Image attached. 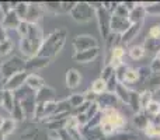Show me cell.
Segmentation results:
<instances>
[{
    "mask_svg": "<svg viewBox=\"0 0 160 140\" xmlns=\"http://www.w3.org/2000/svg\"><path fill=\"white\" fill-rule=\"evenodd\" d=\"M65 39H66V30H58L47 39L44 48H42L41 55L53 56L62 49L65 45Z\"/></svg>",
    "mask_w": 160,
    "mask_h": 140,
    "instance_id": "1",
    "label": "cell"
},
{
    "mask_svg": "<svg viewBox=\"0 0 160 140\" xmlns=\"http://www.w3.org/2000/svg\"><path fill=\"white\" fill-rule=\"evenodd\" d=\"M102 113V119L101 122H107V123L112 125L114 128L117 129V132L121 133V132H125L124 128L127 126V119L125 116L119 112L117 108H110V109H104L101 111Z\"/></svg>",
    "mask_w": 160,
    "mask_h": 140,
    "instance_id": "2",
    "label": "cell"
},
{
    "mask_svg": "<svg viewBox=\"0 0 160 140\" xmlns=\"http://www.w3.org/2000/svg\"><path fill=\"white\" fill-rule=\"evenodd\" d=\"M70 14H72L73 20H76V21L87 22L93 18V16L96 14V10L88 3H76V6L70 11Z\"/></svg>",
    "mask_w": 160,
    "mask_h": 140,
    "instance_id": "3",
    "label": "cell"
},
{
    "mask_svg": "<svg viewBox=\"0 0 160 140\" xmlns=\"http://www.w3.org/2000/svg\"><path fill=\"white\" fill-rule=\"evenodd\" d=\"M97 20H98V27L101 36L107 41V38L111 35V13L107 11L104 7L96 10Z\"/></svg>",
    "mask_w": 160,
    "mask_h": 140,
    "instance_id": "4",
    "label": "cell"
},
{
    "mask_svg": "<svg viewBox=\"0 0 160 140\" xmlns=\"http://www.w3.org/2000/svg\"><path fill=\"white\" fill-rule=\"evenodd\" d=\"M131 21L129 18H125V17H119L117 14H111V34H115V35H124L131 27Z\"/></svg>",
    "mask_w": 160,
    "mask_h": 140,
    "instance_id": "5",
    "label": "cell"
},
{
    "mask_svg": "<svg viewBox=\"0 0 160 140\" xmlns=\"http://www.w3.org/2000/svg\"><path fill=\"white\" fill-rule=\"evenodd\" d=\"M73 46L76 49V53H79V52H84V51H88V49L98 48V44H97L96 38H93V36L80 35V36H76V39L73 41Z\"/></svg>",
    "mask_w": 160,
    "mask_h": 140,
    "instance_id": "6",
    "label": "cell"
},
{
    "mask_svg": "<svg viewBox=\"0 0 160 140\" xmlns=\"http://www.w3.org/2000/svg\"><path fill=\"white\" fill-rule=\"evenodd\" d=\"M118 101L119 99L117 98V95L114 93H104V94H101V95L97 97V99H96L100 111L110 109V108H115L117 104H118Z\"/></svg>",
    "mask_w": 160,
    "mask_h": 140,
    "instance_id": "7",
    "label": "cell"
},
{
    "mask_svg": "<svg viewBox=\"0 0 160 140\" xmlns=\"http://www.w3.org/2000/svg\"><path fill=\"white\" fill-rule=\"evenodd\" d=\"M142 25H143V22H139V24H132V25H131L129 30H128L124 35H121V44L127 46L129 42H132L133 39L136 38V35L141 32Z\"/></svg>",
    "mask_w": 160,
    "mask_h": 140,
    "instance_id": "8",
    "label": "cell"
},
{
    "mask_svg": "<svg viewBox=\"0 0 160 140\" xmlns=\"http://www.w3.org/2000/svg\"><path fill=\"white\" fill-rule=\"evenodd\" d=\"M100 53V49L98 48H94V49H88V51H84V52H79V53H75L73 59L79 63H88V62L94 60V59L98 56Z\"/></svg>",
    "mask_w": 160,
    "mask_h": 140,
    "instance_id": "9",
    "label": "cell"
},
{
    "mask_svg": "<svg viewBox=\"0 0 160 140\" xmlns=\"http://www.w3.org/2000/svg\"><path fill=\"white\" fill-rule=\"evenodd\" d=\"M145 17H146V11H145V7L138 3L136 7L133 8L132 11H129V21L131 24H139V22H143L145 21Z\"/></svg>",
    "mask_w": 160,
    "mask_h": 140,
    "instance_id": "10",
    "label": "cell"
},
{
    "mask_svg": "<svg viewBox=\"0 0 160 140\" xmlns=\"http://www.w3.org/2000/svg\"><path fill=\"white\" fill-rule=\"evenodd\" d=\"M143 49L146 53H153V55H158L160 52V38L155 39V38H150V36H146V39L143 41Z\"/></svg>",
    "mask_w": 160,
    "mask_h": 140,
    "instance_id": "11",
    "label": "cell"
},
{
    "mask_svg": "<svg viewBox=\"0 0 160 140\" xmlns=\"http://www.w3.org/2000/svg\"><path fill=\"white\" fill-rule=\"evenodd\" d=\"M114 94L117 95V98L119 101H122L124 104H129V97H131V90L124 84V83H118L117 84V88L114 91Z\"/></svg>",
    "mask_w": 160,
    "mask_h": 140,
    "instance_id": "12",
    "label": "cell"
},
{
    "mask_svg": "<svg viewBox=\"0 0 160 140\" xmlns=\"http://www.w3.org/2000/svg\"><path fill=\"white\" fill-rule=\"evenodd\" d=\"M82 81V76L76 69H69L66 73V85L69 88H76L80 85Z\"/></svg>",
    "mask_w": 160,
    "mask_h": 140,
    "instance_id": "13",
    "label": "cell"
},
{
    "mask_svg": "<svg viewBox=\"0 0 160 140\" xmlns=\"http://www.w3.org/2000/svg\"><path fill=\"white\" fill-rule=\"evenodd\" d=\"M143 84H145V90L155 94L156 91L160 90V73H152V76Z\"/></svg>",
    "mask_w": 160,
    "mask_h": 140,
    "instance_id": "14",
    "label": "cell"
},
{
    "mask_svg": "<svg viewBox=\"0 0 160 140\" xmlns=\"http://www.w3.org/2000/svg\"><path fill=\"white\" fill-rule=\"evenodd\" d=\"M150 121H152V119H150L143 111L135 113V116H133V125L136 126V129H141V130H145V128L149 125Z\"/></svg>",
    "mask_w": 160,
    "mask_h": 140,
    "instance_id": "15",
    "label": "cell"
},
{
    "mask_svg": "<svg viewBox=\"0 0 160 140\" xmlns=\"http://www.w3.org/2000/svg\"><path fill=\"white\" fill-rule=\"evenodd\" d=\"M145 7L146 16H153V17H159L160 16V2H149V3H141Z\"/></svg>",
    "mask_w": 160,
    "mask_h": 140,
    "instance_id": "16",
    "label": "cell"
},
{
    "mask_svg": "<svg viewBox=\"0 0 160 140\" xmlns=\"http://www.w3.org/2000/svg\"><path fill=\"white\" fill-rule=\"evenodd\" d=\"M143 112L146 113L149 118H158L160 115V101H156V99L150 101L149 104H148V107L143 109Z\"/></svg>",
    "mask_w": 160,
    "mask_h": 140,
    "instance_id": "17",
    "label": "cell"
},
{
    "mask_svg": "<svg viewBox=\"0 0 160 140\" xmlns=\"http://www.w3.org/2000/svg\"><path fill=\"white\" fill-rule=\"evenodd\" d=\"M90 90L93 91V93L96 94L97 97L101 95V94L107 93V81H105V80H102L101 77H98L97 80H94V81H93Z\"/></svg>",
    "mask_w": 160,
    "mask_h": 140,
    "instance_id": "18",
    "label": "cell"
},
{
    "mask_svg": "<svg viewBox=\"0 0 160 140\" xmlns=\"http://www.w3.org/2000/svg\"><path fill=\"white\" fill-rule=\"evenodd\" d=\"M129 108L132 109L133 113H138L142 112V108H141V98H139V93L136 91L131 90V97H129Z\"/></svg>",
    "mask_w": 160,
    "mask_h": 140,
    "instance_id": "19",
    "label": "cell"
},
{
    "mask_svg": "<svg viewBox=\"0 0 160 140\" xmlns=\"http://www.w3.org/2000/svg\"><path fill=\"white\" fill-rule=\"evenodd\" d=\"M128 55H129V58L133 59V60H139V59L145 58L146 52H145L142 45H133V46H131L129 49H128Z\"/></svg>",
    "mask_w": 160,
    "mask_h": 140,
    "instance_id": "20",
    "label": "cell"
},
{
    "mask_svg": "<svg viewBox=\"0 0 160 140\" xmlns=\"http://www.w3.org/2000/svg\"><path fill=\"white\" fill-rule=\"evenodd\" d=\"M139 81V73L138 69H133V67H128L127 73H125V79H124V84H133V83Z\"/></svg>",
    "mask_w": 160,
    "mask_h": 140,
    "instance_id": "21",
    "label": "cell"
},
{
    "mask_svg": "<svg viewBox=\"0 0 160 140\" xmlns=\"http://www.w3.org/2000/svg\"><path fill=\"white\" fill-rule=\"evenodd\" d=\"M69 104H70V107L72 108H79L80 105H83L86 102V98H84V94H73L72 97H70L69 99Z\"/></svg>",
    "mask_w": 160,
    "mask_h": 140,
    "instance_id": "22",
    "label": "cell"
},
{
    "mask_svg": "<svg viewBox=\"0 0 160 140\" xmlns=\"http://www.w3.org/2000/svg\"><path fill=\"white\" fill-rule=\"evenodd\" d=\"M139 98H141V108H142V111H143L145 108L148 107V104H149L150 101H153V93H150V91H148V90H143L139 94Z\"/></svg>",
    "mask_w": 160,
    "mask_h": 140,
    "instance_id": "23",
    "label": "cell"
},
{
    "mask_svg": "<svg viewBox=\"0 0 160 140\" xmlns=\"http://www.w3.org/2000/svg\"><path fill=\"white\" fill-rule=\"evenodd\" d=\"M138 73H139V81H142V83H145L150 76H152L150 66H141V67H138Z\"/></svg>",
    "mask_w": 160,
    "mask_h": 140,
    "instance_id": "24",
    "label": "cell"
},
{
    "mask_svg": "<svg viewBox=\"0 0 160 140\" xmlns=\"http://www.w3.org/2000/svg\"><path fill=\"white\" fill-rule=\"evenodd\" d=\"M28 84L32 88H35V90H39V88H44V80L39 79L38 76H31L28 79Z\"/></svg>",
    "mask_w": 160,
    "mask_h": 140,
    "instance_id": "25",
    "label": "cell"
},
{
    "mask_svg": "<svg viewBox=\"0 0 160 140\" xmlns=\"http://www.w3.org/2000/svg\"><path fill=\"white\" fill-rule=\"evenodd\" d=\"M114 73H115V70H114L112 67L110 66V65H104V67H102V71H101V79L105 80V81H108V80H110L111 77L114 76Z\"/></svg>",
    "mask_w": 160,
    "mask_h": 140,
    "instance_id": "26",
    "label": "cell"
},
{
    "mask_svg": "<svg viewBox=\"0 0 160 140\" xmlns=\"http://www.w3.org/2000/svg\"><path fill=\"white\" fill-rule=\"evenodd\" d=\"M128 67H129V66H127V65H122V66H119L118 69L115 70V77H117V80H118V83H124L125 73H127Z\"/></svg>",
    "mask_w": 160,
    "mask_h": 140,
    "instance_id": "27",
    "label": "cell"
},
{
    "mask_svg": "<svg viewBox=\"0 0 160 140\" xmlns=\"http://www.w3.org/2000/svg\"><path fill=\"white\" fill-rule=\"evenodd\" d=\"M143 133L146 135V138H155V122L150 121L149 125H148L146 128H145Z\"/></svg>",
    "mask_w": 160,
    "mask_h": 140,
    "instance_id": "28",
    "label": "cell"
},
{
    "mask_svg": "<svg viewBox=\"0 0 160 140\" xmlns=\"http://www.w3.org/2000/svg\"><path fill=\"white\" fill-rule=\"evenodd\" d=\"M148 36H150V38H155V39H159L160 38V24L153 25V27L149 30V34H148Z\"/></svg>",
    "mask_w": 160,
    "mask_h": 140,
    "instance_id": "29",
    "label": "cell"
},
{
    "mask_svg": "<svg viewBox=\"0 0 160 140\" xmlns=\"http://www.w3.org/2000/svg\"><path fill=\"white\" fill-rule=\"evenodd\" d=\"M122 4L125 6V8H127L128 11H132L133 8L136 7V4H138V3H136V2H122Z\"/></svg>",
    "mask_w": 160,
    "mask_h": 140,
    "instance_id": "30",
    "label": "cell"
},
{
    "mask_svg": "<svg viewBox=\"0 0 160 140\" xmlns=\"http://www.w3.org/2000/svg\"><path fill=\"white\" fill-rule=\"evenodd\" d=\"M11 126L14 128V123H13L11 121H7V122H6V128L3 129V135H7V133H10L11 130H13V129H11Z\"/></svg>",
    "mask_w": 160,
    "mask_h": 140,
    "instance_id": "31",
    "label": "cell"
},
{
    "mask_svg": "<svg viewBox=\"0 0 160 140\" xmlns=\"http://www.w3.org/2000/svg\"><path fill=\"white\" fill-rule=\"evenodd\" d=\"M10 48H11L10 42H4L3 45H0V53H7Z\"/></svg>",
    "mask_w": 160,
    "mask_h": 140,
    "instance_id": "32",
    "label": "cell"
},
{
    "mask_svg": "<svg viewBox=\"0 0 160 140\" xmlns=\"http://www.w3.org/2000/svg\"><path fill=\"white\" fill-rule=\"evenodd\" d=\"M155 138H160V122H155Z\"/></svg>",
    "mask_w": 160,
    "mask_h": 140,
    "instance_id": "33",
    "label": "cell"
},
{
    "mask_svg": "<svg viewBox=\"0 0 160 140\" xmlns=\"http://www.w3.org/2000/svg\"><path fill=\"white\" fill-rule=\"evenodd\" d=\"M155 58H158V59H159V60H160V52H159V53H158V55H156V56H155Z\"/></svg>",
    "mask_w": 160,
    "mask_h": 140,
    "instance_id": "34",
    "label": "cell"
},
{
    "mask_svg": "<svg viewBox=\"0 0 160 140\" xmlns=\"http://www.w3.org/2000/svg\"><path fill=\"white\" fill-rule=\"evenodd\" d=\"M153 122H160V115L158 116V119H156V121H153Z\"/></svg>",
    "mask_w": 160,
    "mask_h": 140,
    "instance_id": "35",
    "label": "cell"
},
{
    "mask_svg": "<svg viewBox=\"0 0 160 140\" xmlns=\"http://www.w3.org/2000/svg\"><path fill=\"white\" fill-rule=\"evenodd\" d=\"M2 125H3V119L0 118V128H2Z\"/></svg>",
    "mask_w": 160,
    "mask_h": 140,
    "instance_id": "36",
    "label": "cell"
}]
</instances>
